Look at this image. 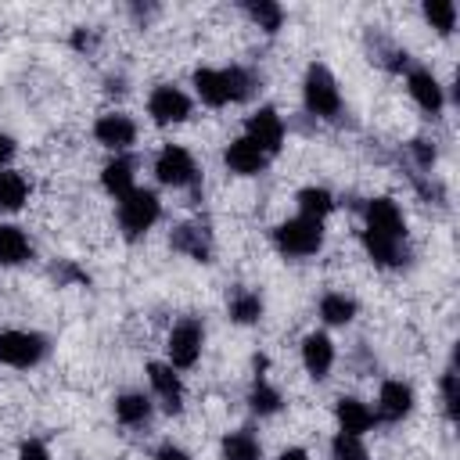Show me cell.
Masks as SVG:
<instances>
[{
    "instance_id": "cell-1",
    "label": "cell",
    "mask_w": 460,
    "mask_h": 460,
    "mask_svg": "<svg viewBox=\"0 0 460 460\" xmlns=\"http://www.w3.org/2000/svg\"><path fill=\"white\" fill-rule=\"evenodd\" d=\"M259 90V75L244 65H230V68H198L194 72V93L201 104L208 108H226V104H241Z\"/></svg>"
},
{
    "instance_id": "cell-2",
    "label": "cell",
    "mask_w": 460,
    "mask_h": 460,
    "mask_svg": "<svg viewBox=\"0 0 460 460\" xmlns=\"http://www.w3.org/2000/svg\"><path fill=\"white\" fill-rule=\"evenodd\" d=\"M302 104L313 119H338L341 115V90H338V79L331 75L327 65L313 61L302 75Z\"/></svg>"
},
{
    "instance_id": "cell-3",
    "label": "cell",
    "mask_w": 460,
    "mask_h": 460,
    "mask_svg": "<svg viewBox=\"0 0 460 460\" xmlns=\"http://www.w3.org/2000/svg\"><path fill=\"white\" fill-rule=\"evenodd\" d=\"M273 248L284 259H309L323 248V223L305 219V216H291V219L273 226Z\"/></svg>"
},
{
    "instance_id": "cell-4",
    "label": "cell",
    "mask_w": 460,
    "mask_h": 460,
    "mask_svg": "<svg viewBox=\"0 0 460 460\" xmlns=\"http://www.w3.org/2000/svg\"><path fill=\"white\" fill-rule=\"evenodd\" d=\"M115 216H119V230H122L129 241H137V237H144V234L162 219V201H158L155 190L133 187L126 198H119Z\"/></svg>"
},
{
    "instance_id": "cell-5",
    "label": "cell",
    "mask_w": 460,
    "mask_h": 460,
    "mask_svg": "<svg viewBox=\"0 0 460 460\" xmlns=\"http://www.w3.org/2000/svg\"><path fill=\"white\" fill-rule=\"evenodd\" d=\"M47 352H50V341L40 331H22V327L0 331V363L4 367L29 370V367H40L47 359Z\"/></svg>"
},
{
    "instance_id": "cell-6",
    "label": "cell",
    "mask_w": 460,
    "mask_h": 460,
    "mask_svg": "<svg viewBox=\"0 0 460 460\" xmlns=\"http://www.w3.org/2000/svg\"><path fill=\"white\" fill-rule=\"evenodd\" d=\"M201 349H205V327H201V320L198 316H183V320L172 323V331L165 338V356H169L165 363L176 367V370H190L198 363Z\"/></svg>"
},
{
    "instance_id": "cell-7",
    "label": "cell",
    "mask_w": 460,
    "mask_h": 460,
    "mask_svg": "<svg viewBox=\"0 0 460 460\" xmlns=\"http://www.w3.org/2000/svg\"><path fill=\"white\" fill-rule=\"evenodd\" d=\"M155 176L162 187H172V190H183V187H198V162L194 155L183 147V144H165L158 155H155Z\"/></svg>"
},
{
    "instance_id": "cell-8",
    "label": "cell",
    "mask_w": 460,
    "mask_h": 460,
    "mask_svg": "<svg viewBox=\"0 0 460 460\" xmlns=\"http://www.w3.org/2000/svg\"><path fill=\"white\" fill-rule=\"evenodd\" d=\"M194 111V101L187 90L172 86V83H158L151 93H147V115L155 126H176V122H187Z\"/></svg>"
},
{
    "instance_id": "cell-9",
    "label": "cell",
    "mask_w": 460,
    "mask_h": 460,
    "mask_svg": "<svg viewBox=\"0 0 460 460\" xmlns=\"http://www.w3.org/2000/svg\"><path fill=\"white\" fill-rule=\"evenodd\" d=\"M244 137H248L266 158H273V155L284 147V119H280L273 108H259V111L248 115Z\"/></svg>"
},
{
    "instance_id": "cell-10",
    "label": "cell",
    "mask_w": 460,
    "mask_h": 460,
    "mask_svg": "<svg viewBox=\"0 0 460 460\" xmlns=\"http://www.w3.org/2000/svg\"><path fill=\"white\" fill-rule=\"evenodd\" d=\"M93 140H97L101 147L122 155V151H129V147L137 144V122H133L129 115H122V111H104V115L93 122Z\"/></svg>"
},
{
    "instance_id": "cell-11",
    "label": "cell",
    "mask_w": 460,
    "mask_h": 460,
    "mask_svg": "<svg viewBox=\"0 0 460 460\" xmlns=\"http://www.w3.org/2000/svg\"><path fill=\"white\" fill-rule=\"evenodd\" d=\"M406 90H410V97H413V104L424 111V115H442V108H446V86L435 79V72L431 68H410L406 72Z\"/></svg>"
},
{
    "instance_id": "cell-12",
    "label": "cell",
    "mask_w": 460,
    "mask_h": 460,
    "mask_svg": "<svg viewBox=\"0 0 460 460\" xmlns=\"http://www.w3.org/2000/svg\"><path fill=\"white\" fill-rule=\"evenodd\" d=\"M363 234H385V237H406V219L392 198H370L363 205Z\"/></svg>"
},
{
    "instance_id": "cell-13",
    "label": "cell",
    "mask_w": 460,
    "mask_h": 460,
    "mask_svg": "<svg viewBox=\"0 0 460 460\" xmlns=\"http://www.w3.org/2000/svg\"><path fill=\"white\" fill-rule=\"evenodd\" d=\"M413 410V388L406 381H385L377 388V402H374V417L385 424H399L406 420Z\"/></svg>"
},
{
    "instance_id": "cell-14",
    "label": "cell",
    "mask_w": 460,
    "mask_h": 460,
    "mask_svg": "<svg viewBox=\"0 0 460 460\" xmlns=\"http://www.w3.org/2000/svg\"><path fill=\"white\" fill-rule=\"evenodd\" d=\"M147 381H151V392L158 395V402L169 413H180L183 410V381H180L176 367H169V363H147Z\"/></svg>"
},
{
    "instance_id": "cell-15",
    "label": "cell",
    "mask_w": 460,
    "mask_h": 460,
    "mask_svg": "<svg viewBox=\"0 0 460 460\" xmlns=\"http://www.w3.org/2000/svg\"><path fill=\"white\" fill-rule=\"evenodd\" d=\"M302 367L313 381H323L334 367V341L323 331H313L302 338Z\"/></svg>"
},
{
    "instance_id": "cell-16",
    "label": "cell",
    "mask_w": 460,
    "mask_h": 460,
    "mask_svg": "<svg viewBox=\"0 0 460 460\" xmlns=\"http://www.w3.org/2000/svg\"><path fill=\"white\" fill-rule=\"evenodd\" d=\"M223 162H226V169H230L234 176H259V172L270 165V158H266L248 137L230 140L226 151H223Z\"/></svg>"
},
{
    "instance_id": "cell-17",
    "label": "cell",
    "mask_w": 460,
    "mask_h": 460,
    "mask_svg": "<svg viewBox=\"0 0 460 460\" xmlns=\"http://www.w3.org/2000/svg\"><path fill=\"white\" fill-rule=\"evenodd\" d=\"M169 244H172V252H180V255H187V259H194V262H208V259H212V234H208L201 223H183V226H176L172 237H169Z\"/></svg>"
},
{
    "instance_id": "cell-18",
    "label": "cell",
    "mask_w": 460,
    "mask_h": 460,
    "mask_svg": "<svg viewBox=\"0 0 460 460\" xmlns=\"http://www.w3.org/2000/svg\"><path fill=\"white\" fill-rule=\"evenodd\" d=\"M334 417H338V431L356 435V438H363V435L377 424L374 410H370L363 399H356V395H341L338 406H334Z\"/></svg>"
},
{
    "instance_id": "cell-19",
    "label": "cell",
    "mask_w": 460,
    "mask_h": 460,
    "mask_svg": "<svg viewBox=\"0 0 460 460\" xmlns=\"http://www.w3.org/2000/svg\"><path fill=\"white\" fill-rule=\"evenodd\" d=\"M101 187L119 201V198H126L133 187H137V162L129 158V155H115L111 162H104V169H101Z\"/></svg>"
},
{
    "instance_id": "cell-20",
    "label": "cell",
    "mask_w": 460,
    "mask_h": 460,
    "mask_svg": "<svg viewBox=\"0 0 460 460\" xmlns=\"http://www.w3.org/2000/svg\"><path fill=\"white\" fill-rule=\"evenodd\" d=\"M262 370H266V359H255V381H252V392H248V406L259 417H273V413H280L284 395L270 385V377Z\"/></svg>"
},
{
    "instance_id": "cell-21",
    "label": "cell",
    "mask_w": 460,
    "mask_h": 460,
    "mask_svg": "<svg viewBox=\"0 0 460 460\" xmlns=\"http://www.w3.org/2000/svg\"><path fill=\"white\" fill-rule=\"evenodd\" d=\"M32 259V241L22 226L0 223V266H22Z\"/></svg>"
},
{
    "instance_id": "cell-22",
    "label": "cell",
    "mask_w": 460,
    "mask_h": 460,
    "mask_svg": "<svg viewBox=\"0 0 460 460\" xmlns=\"http://www.w3.org/2000/svg\"><path fill=\"white\" fill-rule=\"evenodd\" d=\"M151 413H155V402H151V395H144V392H122V395L115 399V417H119V424H126V428H144V424L151 420Z\"/></svg>"
},
{
    "instance_id": "cell-23",
    "label": "cell",
    "mask_w": 460,
    "mask_h": 460,
    "mask_svg": "<svg viewBox=\"0 0 460 460\" xmlns=\"http://www.w3.org/2000/svg\"><path fill=\"white\" fill-rule=\"evenodd\" d=\"M219 453H223V460H262V442L252 428H237V431L223 435Z\"/></svg>"
},
{
    "instance_id": "cell-24",
    "label": "cell",
    "mask_w": 460,
    "mask_h": 460,
    "mask_svg": "<svg viewBox=\"0 0 460 460\" xmlns=\"http://www.w3.org/2000/svg\"><path fill=\"white\" fill-rule=\"evenodd\" d=\"M295 201H298V216H305V219H316V223H323L331 212H334V194L327 190V187H302L298 194H295Z\"/></svg>"
},
{
    "instance_id": "cell-25",
    "label": "cell",
    "mask_w": 460,
    "mask_h": 460,
    "mask_svg": "<svg viewBox=\"0 0 460 460\" xmlns=\"http://www.w3.org/2000/svg\"><path fill=\"white\" fill-rule=\"evenodd\" d=\"M226 313H230V320L241 323V327L259 323V320H262V295L252 291V288H237V291L230 295V302H226Z\"/></svg>"
},
{
    "instance_id": "cell-26",
    "label": "cell",
    "mask_w": 460,
    "mask_h": 460,
    "mask_svg": "<svg viewBox=\"0 0 460 460\" xmlns=\"http://www.w3.org/2000/svg\"><path fill=\"white\" fill-rule=\"evenodd\" d=\"M320 320L331 327H345L356 320V298H349L345 291H327L320 298Z\"/></svg>"
},
{
    "instance_id": "cell-27",
    "label": "cell",
    "mask_w": 460,
    "mask_h": 460,
    "mask_svg": "<svg viewBox=\"0 0 460 460\" xmlns=\"http://www.w3.org/2000/svg\"><path fill=\"white\" fill-rule=\"evenodd\" d=\"M29 180L18 169H4L0 172V212H18L29 201Z\"/></svg>"
},
{
    "instance_id": "cell-28",
    "label": "cell",
    "mask_w": 460,
    "mask_h": 460,
    "mask_svg": "<svg viewBox=\"0 0 460 460\" xmlns=\"http://www.w3.org/2000/svg\"><path fill=\"white\" fill-rule=\"evenodd\" d=\"M244 14H248L266 36L280 32V25H284V7L273 4V0H248V4H244Z\"/></svg>"
},
{
    "instance_id": "cell-29",
    "label": "cell",
    "mask_w": 460,
    "mask_h": 460,
    "mask_svg": "<svg viewBox=\"0 0 460 460\" xmlns=\"http://www.w3.org/2000/svg\"><path fill=\"white\" fill-rule=\"evenodd\" d=\"M424 22L438 32V36H449L456 29V4L453 0H428L424 7Z\"/></svg>"
},
{
    "instance_id": "cell-30",
    "label": "cell",
    "mask_w": 460,
    "mask_h": 460,
    "mask_svg": "<svg viewBox=\"0 0 460 460\" xmlns=\"http://www.w3.org/2000/svg\"><path fill=\"white\" fill-rule=\"evenodd\" d=\"M331 460H374V456L367 453L363 438H356V435H345V431H338V435L331 438Z\"/></svg>"
},
{
    "instance_id": "cell-31",
    "label": "cell",
    "mask_w": 460,
    "mask_h": 460,
    "mask_svg": "<svg viewBox=\"0 0 460 460\" xmlns=\"http://www.w3.org/2000/svg\"><path fill=\"white\" fill-rule=\"evenodd\" d=\"M406 155L413 158V165H417L420 172H431V165H435V144H428V140H410V144H406Z\"/></svg>"
},
{
    "instance_id": "cell-32",
    "label": "cell",
    "mask_w": 460,
    "mask_h": 460,
    "mask_svg": "<svg viewBox=\"0 0 460 460\" xmlns=\"http://www.w3.org/2000/svg\"><path fill=\"white\" fill-rule=\"evenodd\" d=\"M438 388H442V406H446V417H449V420H456V370H453V367L442 374Z\"/></svg>"
},
{
    "instance_id": "cell-33",
    "label": "cell",
    "mask_w": 460,
    "mask_h": 460,
    "mask_svg": "<svg viewBox=\"0 0 460 460\" xmlns=\"http://www.w3.org/2000/svg\"><path fill=\"white\" fill-rule=\"evenodd\" d=\"M18 460H54V456H50V449L40 438H25L18 446Z\"/></svg>"
},
{
    "instance_id": "cell-34",
    "label": "cell",
    "mask_w": 460,
    "mask_h": 460,
    "mask_svg": "<svg viewBox=\"0 0 460 460\" xmlns=\"http://www.w3.org/2000/svg\"><path fill=\"white\" fill-rule=\"evenodd\" d=\"M155 460H194V456H190L183 446H176V442H165V446H158Z\"/></svg>"
},
{
    "instance_id": "cell-35",
    "label": "cell",
    "mask_w": 460,
    "mask_h": 460,
    "mask_svg": "<svg viewBox=\"0 0 460 460\" xmlns=\"http://www.w3.org/2000/svg\"><path fill=\"white\" fill-rule=\"evenodd\" d=\"M14 137H7V133H0V172L4 169H11V158H14Z\"/></svg>"
},
{
    "instance_id": "cell-36",
    "label": "cell",
    "mask_w": 460,
    "mask_h": 460,
    "mask_svg": "<svg viewBox=\"0 0 460 460\" xmlns=\"http://www.w3.org/2000/svg\"><path fill=\"white\" fill-rule=\"evenodd\" d=\"M54 277H58V280H79V284L86 280V273H83V270H75L72 262H61V266H54Z\"/></svg>"
},
{
    "instance_id": "cell-37",
    "label": "cell",
    "mask_w": 460,
    "mask_h": 460,
    "mask_svg": "<svg viewBox=\"0 0 460 460\" xmlns=\"http://www.w3.org/2000/svg\"><path fill=\"white\" fill-rule=\"evenodd\" d=\"M72 47L75 50H93V32L90 29H75L72 32Z\"/></svg>"
},
{
    "instance_id": "cell-38",
    "label": "cell",
    "mask_w": 460,
    "mask_h": 460,
    "mask_svg": "<svg viewBox=\"0 0 460 460\" xmlns=\"http://www.w3.org/2000/svg\"><path fill=\"white\" fill-rule=\"evenodd\" d=\"M277 460H309V453H305V449H298V446H291V449H284Z\"/></svg>"
}]
</instances>
